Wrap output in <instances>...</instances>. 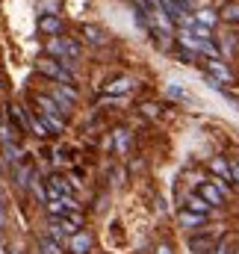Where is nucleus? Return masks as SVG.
<instances>
[{
  "instance_id": "nucleus-4",
  "label": "nucleus",
  "mask_w": 239,
  "mask_h": 254,
  "mask_svg": "<svg viewBox=\"0 0 239 254\" xmlns=\"http://www.w3.org/2000/svg\"><path fill=\"white\" fill-rule=\"evenodd\" d=\"M39 30L48 33V36H57V33H62V18L60 15H42L39 18Z\"/></svg>"
},
{
  "instance_id": "nucleus-15",
  "label": "nucleus",
  "mask_w": 239,
  "mask_h": 254,
  "mask_svg": "<svg viewBox=\"0 0 239 254\" xmlns=\"http://www.w3.org/2000/svg\"><path fill=\"white\" fill-rule=\"evenodd\" d=\"M142 113H145L148 119H157V116H160V107H157V104H142Z\"/></svg>"
},
{
  "instance_id": "nucleus-6",
  "label": "nucleus",
  "mask_w": 239,
  "mask_h": 254,
  "mask_svg": "<svg viewBox=\"0 0 239 254\" xmlns=\"http://www.w3.org/2000/svg\"><path fill=\"white\" fill-rule=\"evenodd\" d=\"M219 21H228V24H239V0H231L222 6L219 12Z\"/></svg>"
},
{
  "instance_id": "nucleus-21",
  "label": "nucleus",
  "mask_w": 239,
  "mask_h": 254,
  "mask_svg": "<svg viewBox=\"0 0 239 254\" xmlns=\"http://www.w3.org/2000/svg\"><path fill=\"white\" fill-rule=\"evenodd\" d=\"M204 195H207V198H210V201H219V195H216V190H210V187H207V190H204Z\"/></svg>"
},
{
  "instance_id": "nucleus-16",
  "label": "nucleus",
  "mask_w": 239,
  "mask_h": 254,
  "mask_svg": "<svg viewBox=\"0 0 239 254\" xmlns=\"http://www.w3.org/2000/svg\"><path fill=\"white\" fill-rule=\"evenodd\" d=\"M234 48H237V39H234V36H228V39L222 42V51H225V54H234Z\"/></svg>"
},
{
  "instance_id": "nucleus-1",
  "label": "nucleus",
  "mask_w": 239,
  "mask_h": 254,
  "mask_svg": "<svg viewBox=\"0 0 239 254\" xmlns=\"http://www.w3.org/2000/svg\"><path fill=\"white\" fill-rule=\"evenodd\" d=\"M39 71L48 74L51 80L62 83V86H74V74H71V68H65V65L57 63V60H42V63H39Z\"/></svg>"
},
{
  "instance_id": "nucleus-20",
  "label": "nucleus",
  "mask_w": 239,
  "mask_h": 254,
  "mask_svg": "<svg viewBox=\"0 0 239 254\" xmlns=\"http://www.w3.org/2000/svg\"><path fill=\"white\" fill-rule=\"evenodd\" d=\"M180 60H183V63H195V54H189V51H183V54H178Z\"/></svg>"
},
{
  "instance_id": "nucleus-3",
  "label": "nucleus",
  "mask_w": 239,
  "mask_h": 254,
  "mask_svg": "<svg viewBox=\"0 0 239 254\" xmlns=\"http://www.w3.org/2000/svg\"><path fill=\"white\" fill-rule=\"evenodd\" d=\"M207 68H210V74H213L219 83H228V86L234 83V71L222 63V60H210V63H207Z\"/></svg>"
},
{
  "instance_id": "nucleus-18",
  "label": "nucleus",
  "mask_w": 239,
  "mask_h": 254,
  "mask_svg": "<svg viewBox=\"0 0 239 254\" xmlns=\"http://www.w3.org/2000/svg\"><path fill=\"white\" fill-rule=\"evenodd\" d=\"M74 249H80L77 254H83V249H89V240H86V237H77V240H74Z\"/></svg>"
},
{
  "instance_id": "nucleus-9",
  "label": "nucleus",
  "mask_w": 239,
  "mask_h": 254,
  "mask_svg": "<svg viewBox=\"0 0 239 254\" xmlns=\"http://www.w3.org/2000/svg\"><path fill=\"white\" fill-rule=\"evenodd\" d=\"M36 104L42 107V113H45V116H60V110H57V104H54V101H51L48 95H36Z\"/></svg>"
},
{
  "instance_id": "nucleus-14",
  "label": "nucleus",
  "mask_w": 239,
  "mask_h": 254,
  "mask_svg": "<svg viewBox=\"0 0 239 254\" xmlns=\"http://www.w3.org/2000/svg\"><path fill=\"white\" fill-rule=\"evenodd\" d=\"M213 172H219V175H231V163L222 160V157H216V160H213Z\"/></svg>"
},
{
  "instance_id": "nucleus-5",
  "label": "nucleus",
  "mask_w": 239,
  "mask_h": 254,
  "mask_svg": "<svg viewBox=\"0 0 239 254\" xmlns=\"http://www.w3.org/2000/svg\"><path fill=\"white\" fill-rule=\"evenodd\" d=\"M192 18H195V24H198V27H204V30H213V27L219 24V15H216V12H210V9H198Z\"/></svg>"
},
{
  "instance_id": "nucleus-8",
  "label": "nucleus",
  "mask_w": 239,
  "mask_h": 254,
  "mask_svg": "<svg viewBox=\"0 0 239 254\" xmlns=\"http://www.w3.org/2000/svg\"><path fill=\"white\" fill-rule=\"evenodd\" d=\"M83 36H86L92 45H104V42H107V33H104V30H98V27H92V24H86V27H83Z\"/></svg>"
},
{
  "instance_id": "nucleus-19",
  "label": "nucleus",
  "mask_w": 239,
  "mask_h": 254,
  "mask_svg": "<svg viewBox=\"0 0 239 254\" xmlns=\"http://www.w3.org/2000/svg\"><path fill=\"white\" fill-rule=\"evenodd\" d=\"M3 222H6V204H3V195H0V228H3Z\"/></svg>"
},
{
  "instance_id": "nucleus-7",
  "label": "nucleus",
  "mask_w": 239,
  "mask_h": 254,
  "mask_svg": "<svg viewBox=\"0 0 239 254\" xmlns=\"http://www.w3.org/2000/svg\"><path fill=\"white\" fill-rule=\"evenodd\" d=\"M130 89H133V80H130V77H119V80H113V83L107 86L110 95H124V92H130Z\"/></svg>"
},
{
  "instance_id": "nucleus-12",
  "label": "nucleus",
  "mask_w": 239,
  "mask_h": 254,
  "mask_svg": "<svg viewBox=\"0 0 239 254\" xmlns=\"http://www.w3.org/2000/svg\"><path fill=\"white\" fill-rule=\"evenodd\" d=\"M45 116V113H42ZM45 127H51V130H57V133H62V127H65V122H62L60 116H45V122H42Z\"/></svg>"
},
{
  "instance_id": "nucleus-2",
  "label": "nucleus",
  "mask_w": 239,
  "mask_h": 254,
  "mask_svg": "<svg viewBox=\"0 0 239 254\" xmlns=\"http://www.w3.org/2000/svg\"><path fill=\"white\" fill-rule=\"evenodd\" d=\"M48 98L57 104V110H60V113H71V110H74V104H77V92H74L71 86H54Z\"/></svg>"
},
{
  "instance_id": "nucleus-13",
  "label": "nucleus",
  "mask_w": 239,
  "mask_h": 254,
  "mask_svg": "<svg viewBox=\"0 0 239 254\" xmlns=\"http://www.w3.org/2000/svg\"><path fill=\"white\" fill-rule=\"evenodd\" d=\"M30 130H33L36 136H42V139H45V136H51V133H48V127L42 125V122H39L36 116H30Z\"/></svg>"
},
{
  "instance_id": "nucleus-17",
  "label": "nucleus",
  "mask_w": 239,
  "mask_h": 254,
  "mask_svg": "<svg viewBox=\"0 0 239 254\" xmlns=\"http://www.w3.org/2000/svg\"><path fill=\"white\" fill-rule=\"evenodd\" d=\"M172 95H175V98H180V101H186V98H189V95H186V89H183V86H178V83L172 86Z\"/></svg>"
},
{
  "instance_id": "nucleus-11",
  "label": "nucleus",
  "mask_w": 239,
  "mask_h": 254,
  "mask_svg": "<svg viewBox=\"0 0 239 254\" xmlns=\"http://www.w3.org/2000/svg\"><path fill=\"white\" fill-rule=\"evenodd\" d=\"M127 145H130V130L119 127V130H116V148L124 154V151H127Z\"/></svg>"
},
{
  "instance_id": "nucleus-10",
  "label": "nucleus",
  "mask_w": 239,
  "mask_h": 254,
  "mask_svg": "<svg viewBox=\"0 0 239 254\" xmlns=\"http://www.w3.org/2000/svg\"><path fill=\"white\" fill-rule=\"evenodd\" d=\"M45 48H48V54L60 57V63H65V42H62V39H51V42H48Z\"/></svg>"
}]
</instances>
